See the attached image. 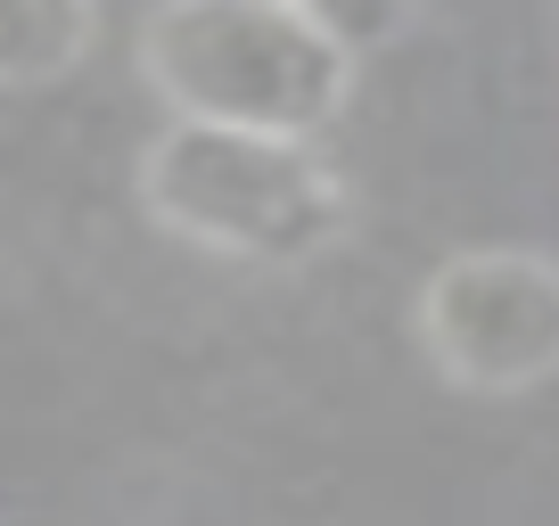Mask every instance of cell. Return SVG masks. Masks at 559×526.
I'll list each match as a JSON object with an SVG mask.
<instances>
[{
    "mask_svg": "<svg viewBox=\"0 0 559 526\" xmlns=\"http://www.w3.org/2000/svg\"><path fill=\"white\" fill-rule=\"evenodd\" d=\"M140 83L174 123L321 141L354 107V41L305 0H165L132 34Z\"/></svg>",
    "mask_w": 559,
    "mask_h": 526,
    "instance_id": "1",
    "label": "cell"
},
{
    "mask_svg": "<svg viewBox=\"0 0 559 526\" xmlns=\"http://www.w3.org/2000/svg\"><path fill=\"white\" fill-rule=\"evenodd\" d=\"M99 41L91 0H0V91L67 83Z\"/></svg>",
    "mask_w": 559,
    "mask_h": 526,
    "instance_id": "4",
    "label": "cell"
},
{
    "mask_svg": "<svg viewBox=\"0 0 559 526\" xmlns=\"http://www.w3.org/2000/svg\"><path fill=\"white\" fill-rule=\"evenodd\" d=\"M412 337L461 395H535L559 379V255L461 247L412 297Z\"/></svg>",
    "mask_w": 559,
    "mask_h": 526,
    "instance_id": "3",
    "label": "cell"
},
{
    "mask_svg": "<svg viewBox=\"0 0 559 526\" xmlns=\"http://www.w3.org/2000/svg\"><path fill=\"white\" fill-rule=\"evenodd\" d=\"M132 198L165 239L255 272H305L354 230V181L321 141L165 123L132 165Z\"/></svg>",
    "mask_w": 559,
    "mask_h": 526,
    "instance_id": "2",
    "label": "cell"
}]
</instances>
